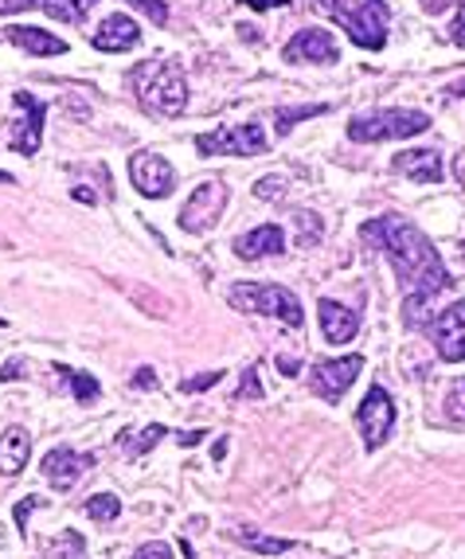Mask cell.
Returning <instances> with one entry per match:
<instances>
[{
    "mask_svg": "<svg viewBox=\"0 0 465 559\" xmlns=\"http://www.w3.org/2000/svg\"><path fill=\"white\" fill-rule=\"evenodd\" d=\"M360 235L391 259V266L400 274V286L407 289L403 313H407L410 325H419L422 306L450 286V271L446 262H442V254L434 251V242L415 224L400 219V215H380L372 224H363Z\"/></svg>",
    "mask_w": 465,
    "mask_h": 559,
    "instance_id": "6da1fadb",
    "label": "cell"
},
{
    "mask_svg": "<svg viewBox=\"0 0 465 559\" xmlns=\"http://www.w3.org/2000/svg\"><path fill=\"white\" fill-rule=\"evenodd\" d=\"M133 91H138L141 106L160 118H177L188 106V79L168 59H150V63L133 67Z\"/></svg>",
    "mask_w": 465,
    "mask_h": 559,
    "instance_id": "7a4b0ae2",
    "label": "cell"
},
{
    "mask_svg": "<svg viewBox=\"0 0 465 559\" xmlns=\"http://www.w3.org/2000/svg\"><path fill=\"white\" fill-rule=\"evenodd\" d=\"M227 301H231L239 313L278 318L282 325H289V329H298L301 321H306L301 301L294 298L286 286H271V282H242V286H235L231 294H227Z\"/></svg>",
    "mask_w": 465,
    "mask_h": 559,
    "instance_id": "3957f363",
    "label": "cell"
},
{
    "mask_svg": "<svg viewBox=\"0 0 465 559\" xmlns=\"http://www.w3.org/2000/svg\"><path fill=\"white\" fill-rule=\"evenodd\" d=\"M430 130V118L422 110H372V114H356L348 121V138L368 145V141H403V138H419Z\"/></svg>",
    "mask_w": 465,
    "mask_h": 559,
    "instance_id": "277c9868",
    "label": "cell"
},
{
    "mask_svg": "<svg viewBox=\"0 0 465 559\" xmlns=\"http://www.w3.org/2000/svg\"><path fill=\"white\" fill-rule=\"evenodd\" d=\"M333 20L348 32L356 47L380 51L388 44V4L383 0H345Z\"/></svg>",
    "mask_w": 465,
    "mask_h": 559,
    "instance_id": "5b68a950",
    "label": "cell"
},
{
    "mask_svg": "<svg viewBox=\"0 0 465 559\" xmlns=\"http://www.w3.org/2000/svg\"><path fill=\"white\" fill-rule=\"evenodd\" d=\"M266 145L271 141H266L262 126H254V121H247V126H224V130L195 138V150L204 153V157H262Z\"/></svg>",
    "mask_w": 465,
    "mask_h": 559,
    "instance_id": "8992f818",
    "label": "cell"
},
{
    "mask_svg": "<svg viewBox=\"0 0 465 559\" xmlns=\"http://www.w3.org/2000/svg\"><path fill=\"white\" fill-rule=\"evenodd\" d=\"M224 207H227V188H224V180H204L200 188H192V197H188L184 207H180V215H177L180 231H188V235L212 231L215 219L224 215Z\"/></svg>",
    "mask_w": 465,
    "mask_h": 559,
    "instance_id": "52a82bcc",
    "label": "cell"
},
{
    "mask_svg": "<svg viewBox=\"0 0 465 559\" xmlns=\"http://www.w3.org/2000/svg\"><path fill=\"white\" fill-rule=\"evenodd\" d=\"M356 427L363 430V447L368 450H380L388 442L391 427H395V403H391V395L383 392L380 383H372L368 395L360 400V407H356Z\"/></svg>",
    "mask_w": 465,
    "mask_h": 559,
    "instance_id": "ba28073f",
    "label": "cell"
},
{
    "mask_svg": "<svg viewBox=\"0 0 465 559\" xmlns=\"http://www.w3.org/2000/svg\"><path fill=\"white\" fill-rule=\"evenodd\" d=\"M363 372V356H341V360H317L309 368V388L313 395L329 403H341V395L356 383V376Z\"/></svg>",
    "mask_w": 465,
    "mask_h": 559,
    "instance_id": "9c48e42d",
    "label": "cell"
},
{
    "mask_svg": "<svg viewBox=\"0 0 465 559\" xmlns=\"http://www.w3.org/2000/svg\"><path fill=\"white\" fill-rule=\"evenodd\" d=\"M130 180L141 197H153V200H165L168 192L177 188V173H172V165H168L160 153H150V150H141L130 157Z\"/></svg>",
    "mask_w": 465,
    "mask_h": 559,
    "instance_id": "30bf717a",
    "label": "cell"
},
{
    "mask_svg": "<svg viewBox=\"0 0 465 559\" xmlns=\"http://www.w3.org/2000/svg\"><path fill=\"white\" fill-rule=\"evenodd\" d=\"M12 103H16L20 118L12 121V138L9 145L16 153H24V157H32V153L39 150V138H44V103L39 98H32V94H12Z\"/></svg>",
    "mask_w": 465,
    "mask_h": 559,
    "instance_id": "8fae6325",
    "label": "cell"
},
{
    "mask_svg": "<svg viewBox=\"0 0 465 559\" xmlns=\"http://www.w3.org/2000/svg\"><path fill=\"white\" fill-rule=\"evenodd\" d=\"M430 336H434L438 356L446 364H462L465 360V301H454L450 309H442L430 325Z\"/></svg>",
    "mask_w": 465,
    "mask_h": 559,
    "instance_id": "7c38bea8",
    "label": "cell"
},
{
    "mask_svg": "<svg viewBox=\"0 0 465 559\" xmlns=\"http://www.w3.org/2000/svg\"><path fill=\"white\" fill-rule=\"evenodd\" d=\"M86 469H94V454H79V450H71V447H56V450H47L44 454L39 474L56 485L59 493H67V489H71Z\"/></svg>",
    "mask_w": 465,
    "mask_h": 559,
    "instance_id": "4fadbf2b",
    "label": "cell"
},
{
    "mask_svg": "<svg viewBox=\"0 0 465 559\" xmlns=\"http://www.w3.org/2000/svg\"><path fill=\"white\" fill-rule=\"evenodd\" d=\"M282 59H286V63H336L341 51H336V39L329 36V32L301 28V32H294V39L286 44Z\"/></svg>",
    "mask_w": 465,
    "mask_h": 559,
    "instance_id": "5bb4252c",
    "label": "cell"
},
{
    "mask_svg": "<svg viewBox=\"0 0 465 559\" xmlns=\"http://www.w3.org/2000/svg\"><path fill=\"white\" fill-rule=\"evenodd\" d=\"M138 44H141L138 20L126 16V12L106 16L103 24H98V32H94V47H98V51H133Z\"/></svg>",
    "mask_w": 465,
    "mask_h": 559,
    "instance_id": "9a60e30c",
    "label": "cell"
},
{
    "mask_svg": "<svg viewBox=\"0 0 465 559\" xmlns=\"http://www.w3.org/2000/svg\"><path fill=\"white\" fill-rule=\"evenodd\" d=\"M317 318H321V333H325L329 345H348V341L360 333V318L333 298H325L321 306H317Z\"/></svg>",
    "mask_w": 465,
    "mask_h": 559,
    "instance_id": "2e32d148",
    "label": "cell"
},
{
    "mask_svg": "<svg viewBox=\"0 0 465 559\" xmlns=\"http://www.w3.org/2000/svg\"><path fill=\"white\" fill-rule=\"evenodd\" d=\"M282 247H286V235H282L278 224H262V227H254V231H247V235L235 239V254L247 259V262L282 254Z\"/></svg>",
    "mask_w": 465,
    "mask_h": 559,
    "instance_id": "e0dca14e",
    "label": "cell"
},
{
    "mask_svg": "<svg viewBox=\"0 0 465 559\" xmlns=\"http://www.w3.org/2000/svg\"><path fill=\"white\" fill-rule=\"evenodd\" d=\"M395 168L415 185H438L442 180V157L434 150H407L395 157Z\"/></svg>",
    "mask_w": 465,
    "mask_h": 559,
    "instance_id": "ac0fdd59",
    "label": "cell"
},
{
    "mask_svg": "<svg viewBox=\"0 0 465 559\" xmlns=\"http://www.w3.org/2000/svg\"><path fill=\"white\" fill-rule=\"evenodd\" d=\"M28 454H32V435L24 427H9L0 435V474L4 477H16L20 469L28 466Z\"/></svg>",
    "mask_w": 465,
    "mask_h": 559,
    "instance_id": "d6986e66",
    "label": "cell"
},
{
    "mask_svg": "<svg viewBox=\"0 0 465 559\" xmlns=\"http://www.w3.org/2000/svg\"><path fill=\"white\" fill-rule=\"evenodd\" d=\"M4 39L9 44H16V47H24L28 56H63L67 51V44L59 36H51V32H44V28H4Z\"/></svg>",
    "mask_w": 465,
    "mask_h": 559,
    "instance_id": "ffe728a7",
    "label": "cell"
},
{
    "mask_svg": "<svg viewBox=\"0 0 465 559\" xmlns=\"http://www.w3.org/2000/svg\"><path fill=\"white\" fill-rule=\"evenodd\" d=\"M235 544H242V548L259 551V556H282V551L294 548V540H282V536H266V532L259 528H231L227 532Z\"/></svg>",
    "mask_w": 465,
    "mask_h": 559,
    "instance_id": "44dd1931",
    "label": "cell"
},
{
    "mask_svg": "<svg viewBox=\"0 0 465 559\" xmlns=\"http://www.w3.org/2000/svg\"><path fill=\"white\" fill-rule=\"evenodd\" d=\"M98 0H39V9L59 24H83Z\"/></svg>",
    "mask_w": 465,
    "mask_h": 559,
    "instance_id": "7402d4cb",
    "label": "cell"
},
{
    "mask_svg": "<svg viewBox=\"0 0 465 559\" xmlns=\"http://www.w3.org/2000/svg\"><path fill=\"white\" fill-rule=\"evenodd\" d=\"M86 556V540L79 532H59V540H51L44 548V559H83Z\"/></svg>",
    "mask_w": 465,
    "mask_h": 559,
    "instance_id": "603a6c76",
    "label": "cell"
},
{
    "mask_svg": "<svg viewBox=\"0 0 465 559\" xmlns=\"http://www.w3.org/2000/svg\"><path fill=\"white\" fill-rule=\"evenodd\" d=\"M294 224H298V247H301V251H309V247H317V242L325 239V227H321V215H313V212H298V215H294Z\"/></svg>",
    "mask_w": 465,
    "mask_h": 559,
    "instance_id": "cb8c5ba5",
    "label": "cell"
},
{
    "mask_svg": "<svg viewBox=\"0 0 465 559\" xmlns=\"http://www.w3.org/2000/svg\"><path fill=\"white\" fill-rule=\"evenodd\" d=\"M118 513H121V501L114 493H98V497H91V501H86V516H91V521H98V524L114 521Z\"/></svg>",
    "mask_w": 465,
    "mask_h": 559,
    "instance_id": "d4e9b609",
    "label": "cell"
},
{
    "mask_svg": "<svg viewBox=\"0 0 465 559\" xmlns=\"http://www.w3.org/2000/svg\"><path fill=\"white\" fill-rule=\"evenodd\" d=\"M59 376H67V380H71V388H75V400L79 403L98 400V392H103V388H98V380H94V376H86V372H71V368H63Z\"/></svg>",
    "mask_w": 465,
    "mask_h": 559,
    "instance_id": "484cf974",
    "label": "cell"
},
{
    "mask_svg": "<svg viewBox=\"0 0 465 559\" xmlns=\"http://www.w3.org/2000/svg\"><path fill=\"white\" fill-rule=\"evenodd\" d=\"M254 197L266 200V204H274V200H286V177H262L259 185H254Z\"/></svg>",
    "mask_w": 465,
    "mask_h": 559,
    "instance_id": "4316f807",
    "label": "cell"
},
{
    "mask_svg": "<svg viewBox=\"0 0 465 559\" xmlns=\"http://www.w3.org/2000/svg\"><path fill=\"white\" fill-rule=\"evenodd\" d=\"M325 114V106H294V110H278V133H286L294 121L301 118H321Z\"/></svg>",
    "mask_w": 465,
    "mask_h": 559,
    "instance_id": "83f0119b",
    "label": "cell"
},
{
    "mask_svg": "<svg viewBox=\"0 0 465 559\" xmlns=\"http://www.w3.org/2000/svg\"><path fill=\"white\" fill-rule=\"evenodd\" d=\"M446 419L450 423H465V380H457L446 395Z\"/></svg>",
    "mask_w": 465,
    "mask_h": 559,
    "instance_id": "f1b7e54d",
    "label": "cell"
},
{
    "mask_svg": "<svg viewBox=\"0 0 465 559\" xmlns=\"http://www.w3.org/2000/svg\"><path fill=\"white\" fill-rule=\"evenodd\" d=\"M160 439H165V427H160V423H153V427H145V430H141V439L130 447V454H145V450H150V447H157Z\"/></svg>",
    "mask_w": 465,
    "mask_h": 559,
    "instance_id": "f546056e",
    "label": "cell"
},
{
    "mask_svg": "<svg viewBox=\"0 0 465 559\" xmlns=\"http://www.w3.org/2000/svg\"><path fill=\"white\" fill-rule=\"evenodd\" d=\"M224 380V372H200L195 380H180V392H207V388H215V383Z\"/></svg>",
    "mask_w": 465,
    "mask_h": 559,
    "instance_id": "4dcf8cb0",
    "label": "cell"
},
{
    "mask_svg": "<svg viewBox=\"0 0 465 559\" xmlns=\"http://www.w3.org/2000/svg\"><path fill=\"white\" fill-rule=\"evenodd\" d=\"M133 9L145 12V16L153 20V24H165L168 20V9H165V0H130Z\"/></svg>",
    "mask_w": 465,
    "mask_h": 559,
    "instance_id": "1f68e13d",
    "label": "cell"
},
{
    "mask_svg": "<svg viewBox=\"0 0 465 559\" xmlns=\"http://www.w3.org/2000/svg\"><path fill=\"white\" fill-rule=\"evenodd\" d=\"M39 504H44V497H36V493L20 497V501H16V528H28V516L36 513Z\"/></svg>",
    "mask_w": 465,
    "mask_h": 559,
    "instance_id": "d6a6232c",
    "label": "cell"
},
{
    "mask_svg": "<svg viewBox=\"0 0 465 559\" xmlns=\"http://www.w3.org/2000/svg\"><path fill=\"white\" fill-rule=\"evenodd\" d=\"M133 559H172V548L160 540H150V544H141L138 551H133Z\"/></svg>",
    "mask_w": 465,
    "mask_h": 559,
    "instance_id": "836d02e7",
    "label": "cell"
},
{
    "mask_svg": "<svg viewBox=\"0 0 465 559\" xmlns=\"http://www.w3.org/2000/svg\"><path fill=\"white\" fill-rule=\"evenodd\" d=\"M247 395H251V400H259V395H262V388H259V372H254V368H251V372H247V376H242V383H239V400H247Z\"/></svg>",
    "mask_w": 465,
    "mask_h": 559,
    "instance_id": "e575fe53",
    "label": "cell"
},
{
    "mask_svg": "<svg viewBox=\"0 0 465 559\" xmlns=\"http://www.w3.org/2000/svg\"><path fill=\"white\" fill-rule=\"evenodd\" d=\"M306 4H309V9H313V12H321V16L333 20L336 12H341V4H345V0H306Z\"/></svg>",
    "mask_w": 465,
    "mask_h": 559,
    "instance_id": "d590c367",
    "label": "cell"
},
{
    "mask_svg": "<svg viewBox=\"0 0 465 559\" xmlns=\"http://www.w3.org/2000/svg\"><path fill=\"white\" fill-rule=\"evenodd\" d=\"M450 39H454L457 47H465V9H457L454 24H450Z\"/></svg>",
    "mask_w": 465,
    "mask_h": 559,
    "instance_id": "8d00e7d4",
    "label": "cell"
},
{
    "mask_svg": "<svg viewBox=\"0 0 465 559\" xmlns=\"http://www.w3.org/2000/svg\"><path fill=\"white\" fill-rule=\"evenodd\" d=\"M24 9H39V0H0V12H24Z\"/></svg>",
    "mask_w": 465,
    "mask_h": 559,
    "instance_id": "74e56055",
    "label": "cell"
},
{
    "mask_svg": "<svg viewBox=\"0 0 465 559\" xmlns=\"http://www.w3.org/2000/svg\"><path fill=\"white\" fill-rule=\"evenodd\" d=\"M133 383H138V388H157V372H153V368H138Z\"/></svg>",
    "mask_w": 465,
    "mask_h": 559,
    "instance_id": "f35d334b",
    "label": "cell"
},
{
    "mask_svg": "<svg viewBox=\"0 0 465 559\" xmlns=\"http://www.w3.org/2000/svg\"><path fill=\"white\" fill-rule=\"evenodd\" d=\"M242 4H251V9L266 12V9H286L289 0H242Z\"/></svg>",
    "mask_w": 465,
    "mask_h": 559,
    "instance_id": "ab89813d",
    "label": "cell"
},
{
    "mask_svg": "<svg viewBox=\"0 0 465 559\" xmlns=\"http://www.w3.org/2000/svg\"><path fill=\"white\" fill-rule=\"evenodd\" d=\"M450 4H454V0H422V9L434 12V16H438V12H446Z\"/></svg>",
    "mask_w": 465,
    "mask_h": 559,
    "instance_id": "60d3db41",
    "label": "cell"
},
{
    "mask_svg": "<svg viewBox=\"0 0 465 559\" xmlns=\"http://www.w3.org/2000/svg\"><path fill=\"white\" fill-rule=\"evenodd\" d=\"M454 177H457V185L465 188V150H462V153H457V157H454Z\"/></svg>",
    "mask_w": 465,
    "mask_h": 559,
    "instance_id": "b9f144b4",
    "label": "cell"
},
{
    "mask_svg": "<svg viewBox=\"0 0 465 559\" xmlns=\"http://www.w3.org/2000/svg\"><path fill=\"white\" fill-rule=\"evenodd\" d=\"M200 439H207L204 430H188V435H180V447H195Z\"/></svg>",
    "mask_w": 465,
    "mask_h": 559,
    "instance_id": "7bdbcfd3",
    "label": "cell"
},
{
    "mask_svg": "<svg viewBox=\"0 0 465 559\" xmlns=\"http://www.w3.org/2000/svg\"><path fill=\"white\" fill-rule=\"evenodd\" d=\"M278 368H282V372H286V376H298V368H301V364H298V360H289V356H282V360H278Z\"/></svg>",
    "mask_w": 465,
    "mask_h": 559,
    "instance_id": "ee69618b",
    "label": "cell"
},
{
    "mask_svg": "<svg viewBox=\"0 0 465 559\" xmlns=\"http://www.w3.org/2000/svg\"><path fill=\"white\" fill-rule=\"evenodd\" d=\"M0 380H20V360H12V364H4V376H0Z\"/></svg>",
    "mask_w": 465,
    "mask_h": 559,
    "instance_id": "f6af8a7d",
    "label": "cell"
},
{
    "mask_svg": "<svg viewBox=\"0 0 465 559\" xmlns=\"http://www.w3.org/2000/svg\"><path fill=\"white\" fill-rule=\"evenodd\" d=\"M450 94H454V98H465V79H462V83L450 86Z\"/></svg>",
    "mask_w": 465,
    "mask_h": 559,
    "instance_id": "bcb514c9",
    "label": "cell"
},
{
    "mask_svg": "<svg viewBox=\"0 0 465 559\" xmlns=\"http://www.w3.org/2000/svg\"><path fill=\"white\" fill-rule=\"evenodd\" d=\"M9 180H12L9 173H0V185H9Z\"/></svg>",
    "mask_w": 465,
    "mask_h": 559,
    "instance_id": "7dc6e473",
    "label": "cell"
}]
</instances>
